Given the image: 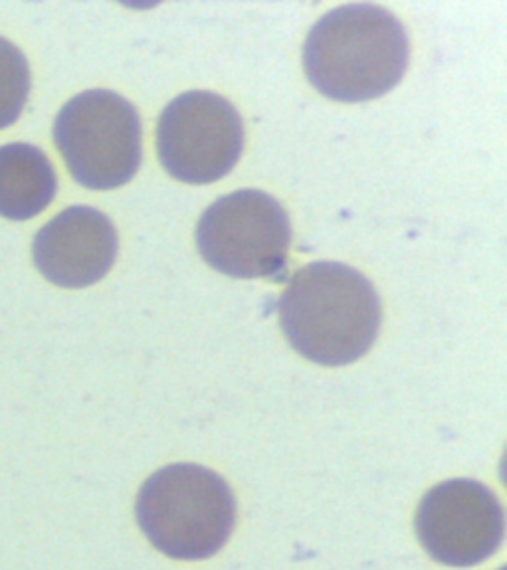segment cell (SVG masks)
Instances as JSON below:
<instances>
[{
    "mask_svg": "<svg viewBox=\"0 0 507 570\" xmlns=\"http://www.w3.org/2000/svg\"><path fill=\"white\" fill-rule=\"evenodd\" d=\"M244 151L238 109L213 91H187L163 109L157 153L170 177L208 185L226 177Z\"/></svg>",
    "mask_w": 507,
    "mask_h": 570,
    "instance_id": "6",
    "label": "cell"
},
{
    "mask_svg": "<svg viewBox=\"0 0 507 570\" xmlns=\"http://www.w3.org/2000/svg\"><path fill=\"white\" fill-rule=\"evenodd\" d=\"M292 224L284 206L262 190H236L206 208L196 246L208 266L238 279L274 277L287 264Z\"/></svg>",
    "mask_w": 507,
    "mask_h": 570,
    "instance_id": "5",
    "label": "cell"
},
{
    "mask_svg": "<svg viewBox=\"0 0 507 570\" xmlns=\"http://www.w3.org/2000/svg\"><path fill=\"white\" fill-rule=\"evenodd\" d=\"M30 68L25 53L0 38V129L14 124L27 106Z\"/></svg>",
    "mask_w": 507,
    "mask_h": 570,
    "instance_id": "10",
    "label": "cell"
},
{
    "mask_svg": "<svg viewBox=\"0 0 507 570\" xmlns=\"http://www.w3.org/2000/svg\"><path fill=\"white\" fill-rule=\"evenodd\" d=\"M409 68V36L379 4H343L313 24L303 70L313 88L335 101H369L389 94Z\"/></svg>",
    "mask_w": 507,
    "mask_h": 570,
    "instance_id": "2",
    "label": "cell"
},
{
    "mask_svg": "<svg viewBox=\"0 0 507 570\" xmlns=\"http://www.w3.org/2000/svg\"><path fill=\"white\" fill-rule=\"evenodd\" d=\"M137 521L155 549L178 561H203L223 549L236 521L228 483L203 465L173 463L137 495Z\"/></svg>",
    "mask_w": 507,
    "mask_h": 570,
    "instance_id": "3",
    "label": "cell"
},
{
    "mask_svg": "<svg viewBox=\"0 0 507 570\" xmlns=\"http://www.w3.org/2000/svg\"><path fill=\"white\" fill-rule=\"evenodd\" d=\"M504 509L480 481L450 480L428 491L417 513L425 551L448 567H474L490 559L504 541Z\"/></svg>",
    "mask_w": 507,
    "mask_h": 570,
    "instance_id": "7",
    "label": "cell"
},
{
    "mask_svg": "<svg viewBox=\"0 0 507 570\" xmlns=\"http://www.w3.org/2000/svg\"><path fill=\"white\" fill-rule=\"evenodd\" d=\"M58 190L52 163L28 142L0 147V216L28 220L50 205Z\"/></svg>",
    "mask_w": 507,
    "mask_h": 570,
    "instance_id": "9",
    "label": "cell"
},
{
    "mask_svg": "<svg viewBox=\"0 0 507 570\" xmlns=\"http://www.w3.org/2000/svg\"><path fill=\"white\" fill-rule=\"evenodd\" d=\"M53 141L81 187H124L142 165V121L134 104L109 89L71 98L53 121Z\"/></svg>",
    "mask_w": 507,
    "mask_h": 570,
    "instance_id": "4",
    "label": "cell"
},
{
    "mask_svg": "<svg viewBox=\"0 0 507 570\" xmlns=\"http://www.w3.org/2000/svg\"><path fill=\"white\" fill-rule=\"evenodd\" d=\"M117 230L91 206H71L58 214L32 244L40 274L60 287H88L107 276L117 258Z\"/></svg>",
    "mask_w": 507,
    "mask_h": 570,
    "instance_id": "8",
    "label": "cell"
},
{
    "mask_svg": "<svg viewBox=\"0 0 507 570\" xmlns=\"http://www.w3.org/2000/svg\"><path fill=\"white\" fill-rule=\"evenodd\" d=\"M277 315L300 355L318 365L343 366L373 347L381 327V299L355 267L313 262L287 282Z\"/></svg>",
    "mask_w": 507,
    "mask_h": 570,
    "instance_id": "1",
    "label": "cell"
}]
</instances>
